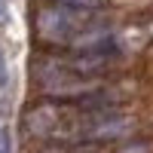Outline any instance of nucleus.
Wrapping results in <instances>:
<instances>
[{
  "label": "nucleus",
  "mask_w": 153,
  "mask_h": 153,
  "mask_svg": "<svg viewBox=\"0 0 153 153\" xmlns=\"http://www.w3.org/2000/svg\"><path fill=\"white\" fill-rule=\"evenodd\" d=\"M9 147H12L9 132H6V129H0V153H9Z\"/></svg>",
  "instance_id": "f03ea898"
},
{
  "label": "nucleus",
  "mask_w": 153,
  "mask_h": 153,
  "mask_svg": "<svg viewBox=\"0 0 153 153\" xmlns=\"http://www.w3.org/2000/svg\"><path fill=\"white\" fill-rule=\"evenodd\" d=\"M3 12H6V3H3V0H0V22H3Z\"/></svg>",
  "instance_id": "20e7f679"
},
{
  "label": "nucleus",
  "mask_w": 153,
  "mask_h": 153,
  "mask_svg": "<svg viewBox=\"0 0 153 153\" xmlns=\"http://www.w3.org/2000/svg\"><path fill=\"white\" fill-rule=\"evenodd\" d=\"M61 6H71V9H98L101 0H58Z\"/></svg>",
  "instance_id": "f257e3e1"
},
{
  "label": "nucleus",
  "mask_w": 153,
  "mask_h": 153,
  "mask_svg": "<svg viewBox=\"0 0 153 153\" xmlns=\"http://www.w3.org/2000/svg\"><path fill=\"white\" fill-rule=\"evenodd\" d=\"M3 80H6V65H3V52H0V86H3Z\"/></svg>",
  "instance_id": "7ed1b4c3"
}]
</instances>
